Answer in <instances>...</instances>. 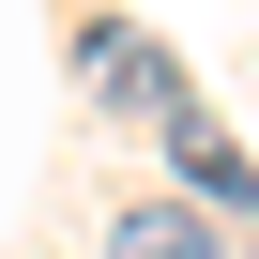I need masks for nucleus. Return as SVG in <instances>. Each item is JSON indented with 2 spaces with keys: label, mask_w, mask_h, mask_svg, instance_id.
Listing matches in <instances>:
<instances>
[{
  "label": "nucleus",
  "mask_w": 259,
  "mask_h": 259,
  "mask_svg": "<svg viewBox=\"0 0 259 259\" xmlns=\"http://www.w3.org/2000/svg\"><path fill=\"white\" fill-rule=\"evenodd\" d=\"M92 92L122 107V122H183L198 92H183V61L153 46V31H92Z\"/></svg>",
  "instance_id": "obj_1"
},
{
  "label": "nucleus",
  "mask_w": 259,
  "mask_h": 259,
  "mask_svg": "<svg viewBox=\"0 0 259 259\" xmlns=\"http://www.w3.org/2000/svg\"><path fill=\"white\" fill-rule=\"evenodd\" d=\"M168 168H183V213H244V198H259V168H244V153L213 138V122H198V107L168 122Z\"/></svg>",
  "instance_id": "obj_2"
},
{
  "label": "nucleus",
  "mask_w": 259,
  "mask_h": 259,
  "mask_svg": "<svg viewBox=\"0 0 259 259\" xmlns=\"http://www.w3.org/2000/svg\"><path fill=\"white\" fill-rule=\"evenodd\" d=\"M107 259H213V213H183V198H138L107 229Z\"/></svg>",
  "instance_id": "obj_3"
}]
</instances>
